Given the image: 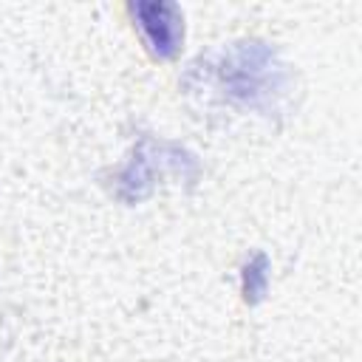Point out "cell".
<instances>
[{
  "label": "cell",
  "mask_w": 362,
  "mask_h": 362,
  "mask_svg": "<svg viewBox=\"0 0 362 362\" xmlns=\"http://www.w3.org/2000/svg\"><path fill=\"white\" fill-rule=\"evenodd\" d=\"M187 85L192 90H209L235 107L272 116L288 96L291 74L277 48L260 40H243L195 59L187 71Z\"/></svg>",
  "instance_id": "obj_1"
},
{
  "label": "cell",
  "mask_w": 362,
  "mask_h": 362,
  "mask_svg": "<svg viewBox=\"0 0 362 362\" xmlns=\"http://www.w3.org/2000/svg\"><path fill=\"white\" fill-rule=\"evenodd\" d=\"M161 173H175L181 178L192 181L198 175V161L192 153H187L178 144L156 141L153 136H141L139 144L133 147L130 158L124 161V167L116 173V195L127 204H136L150 195V189Z\"/></svg>",
  "instance_id": "obj_2"
},
{
  "label": "cell",
  "mask_w": 362,
  "mask_h": 362,
  "mask_svg": "<svg viewBox=\"0 0 362 362\" xmlns=\"http://www.w3.org/2000/svg\"><path fill=\"white\" fill-rule=\"evenodd\" d=\"M130 14L147 42V48L161 57L170 59L178 54L181 42H184V17L181 8L170 0H139L130 3Z\"/></svg>",
  "instance_id": "obj_3"
},
{
  "label": "cell",
  "mask_w": 362,
  "mask_h": 362,
  "mask_svg": "<svg viewBox=\"0 0 362 362\" xmlns=\"http://www.w3.org/2000/svg\"><path fill=\"white\" fill-rule=\"evenodd\" d=\"M266 286H269V260L263 252H257L246 266H243V274H240V291L249 303H257L263 294H266Z\"/></svg>",
  "instance_id": "obj_4"
}]
</instances>
